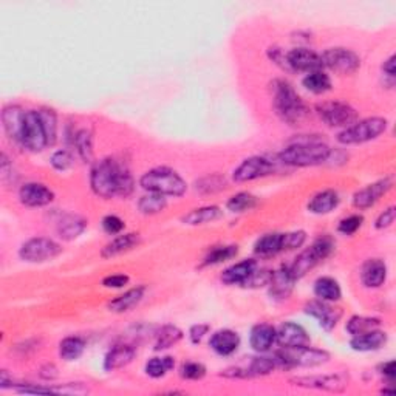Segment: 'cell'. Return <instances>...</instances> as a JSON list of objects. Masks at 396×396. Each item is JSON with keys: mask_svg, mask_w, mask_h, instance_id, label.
I'll return each mask as SVG.
<instances>
[{"mask_svg": "<svg viewBox=\"0 0 396 396\" xmlns=\"http://www.w3.org/2000/svg\"><path fill=\"white\" fill-rule=\"evenodd\" d=\"M90 185L98 197H127L134 192V178L129 169L113 158L99 161L93 167L90 175Z\"/></svg>", "mask_w": 396, "mask_h": 396, "instance_id": "obj_1", "label": "cell"}, {"mask_svg": "<svg viewBox=\"0 0 396 396\" xmlns=\"http://www.w3.org/2000/svg\"><path fill=\"white\" fill-rule=\"evenodd\" d=\"M273 104L282 121L288 124H298L308 115L305 103L286 81L273 83Z\"/></svg>", "mask_w": 396, "mask_h": 396, "instance_id": "obj_2", "label": "cell"}, {"mask_svg": "<svg viewBox=\"0 0 396 396\" xmlns=\"http://www.w3.org/2000/svg\"><path fill=\"white\" fill-rule=\"evenodd\" d=\"M331 150L320 141H300L291 144L279 154V161L293 167L322 165L330 158Z\"/></svg>", "mask_w": 396, "mask_h": 396, "instance_id": "obj_3", "label": "cell"}, {"mask_svg": "<svg viewBox=\"0 0 396 396\" xmlns=\"http://www.w3.org/2000/svg\"><path fill=\"white\" fill-rule=\"evenodd\" d=\"M143 189L147 192L160 194V196L169 197H181L187 189L186 181L169 167H156L146 172L140 180Z\"/></svg>", "mask_w": 396, "mask_h": 396, "instance_id": "obj_4", "label": "cell"}, {"mask_svg": "<svg viewBox=\"0 0 396 396\" xmlns=\"http://www.w3.org/2000/svg\"><path fill=\"white\" fill-rule=\"evenodd\" d=\"M275 366L280 368H293V367H319L330 361V353L325 350L311 348L308 345L302 347H282L274 355Z\"/></svg>", "mask_w": 396, "mask_h": 396, "instance_id": "obj_5", "label": "cell"}, {"mask_svg": "<svg viewBox=\"0 0 396 396\" xmlns=\"http://www.w3.org/2000/svg\"><path fill=\"white\" fill-rule=\"evenodd\" d=\"M333 249H335V242L329 236L319 237L317 240H314L310 248H306L305 251L296 257V260L293 262V265L290 267V273L293 275L294 280H299L306 275V273H310L311 269L319 265L320 262L325 260L329 257Z\"/></svg>", "mask_w": 396, "mask_h": 396, "instance_id": "obj_6", "label": "cell"}, {"mask_svg": "<svg viewBox=\"0 0 396 396\" xmlns=\"http://www.w3.org/2000/svg\"><path fill=\"white\" fill-rule=\"evenodd\" d=\"M387 119L373 116L367 119H361L351 124L350 127L344 129L341 134L337 135V141L344 144V146H350V144H362L368 143L372 140L379 138L387 130Z\"/></svg>", "mask_w": 396, "mask_h": 396, "instance_id": "obj_7", "label": "cell"}, {"mask_svg": "<svg viewBox=\"0 0 396 396\" xmlns=\"http://www.w3.org/2000/svg\"><path fill=\"white\" fill-rule=\"evenodd\" d=\"M61 253H62L61 244L47 237L30 238V240L25 242L21 249H19L21 259L30 263H42L52 260L54 257H58Z\"/></svg>", "mask_w": 396, "mask_h": 396, "instance_id": "obj_8", "label": "cell"}, {"mask_svg": "<svg viewBox=\"0 0 396 396\" xmlns=\"http://www.w3.org/2000/svg\"><path fill=\"white\" fill-rule=\"evenodd\" d=\"M320 119L330 127H344L347 129L351 124L357 121V112L353 107L333 101V103H322L316 107Z\"/></svg>", "mask_w": 396, "mask_h": 396, "instance_id": "obj_9", "label": "cell"}, {"mask_svg": "<svg viewBox=\"0 0 396 396\" xmlns=\"http://www.w3.org/2000/svg\"><path fill=\"white\" fill-rule=\"evenodd\" d=\"M320 59H322L324 67L341 74H351L361 67L359 56L351 52V50L342 47L329 48L324 52V54H320Z\"/></svg>", "mask_w": 396, "mask_h": 396, "instance_id": "obj_10", "label": "cell"}, {"mask_svg": "<svg viewBox=\"0 0 396 396\" xmlns=\"http://www.w3.org/2000/svg\"><path fill=\"white\" fill-rule=\"evenodd\" d=\"M21 146L23 149L31 150V152H41V150L48 146L45 129H43L42 119L37 110H30L25 113V125Z\"/></svg>", "mask_w": 396, "mask_h": 396, "instance_id": "obj_11", "label": "cell"}, {"mask_svg": "<svg viewBox=\"0 0 396 396\" xmlns=\"http://www.w3.org/2000/svg\"><path fill=\"white\" fill-rule=\"evenodd\" d=\"M293 386L304 388H316V390L342 393L348 387V378L342 373L336 375H316V376H299L290 379Z\"/></svg>", "mask_w": 396, "mask_h": 396, "instance_id": "obj_12", "label": "cell"}, {"mask_svg": "<svg viewBox=\"0 0 396 396\" xmlns=\"http://www.w3.org/2000/svg\"><path fill=\"white\" fill-rule=\"evenodd\" d=\"M274 163L269 161L263 156H251V158L244 160L240 166H238L232 177L237 183H244V181H253L257 178L268 177L274 172Z\"/></svg>", "mask_w": 396, "mask_h": 396, "instance_id": "obj_13", "label": "cell"}, {"mask_svg": "<svg viewBox=\"0 0 396 396\" xmlns=\"http://www.w3.org/2000/svg\"><path fill=\"white\" fill-rule=\"evenodd\" d=\"M286 68L293 72H317L322 68V59L320 54L313 52L310 48H293L285 54Z\"/></svg>", "mask_w": 396, "mask_h": 396, "instance_id": "obj_14", "label": "cell"}, {"mask_svg": "<svg viewBox=\"0 0 396 396\" xmlns=\"http://www.w3.org/2000/svg\"><path fill=\"white\" fill-rule=\"evenodd\" d=\"M305 313L310 314L311 317L319 320V325L322 326L325 331H331L337 325L339 320L342 317V310L330 305L325 300H311L305 305Z\"/></svg>", "mask_w": 396, "mask_h": 396, "instance_id": "obj_15", "label": "cell"}, {"mask_svg": "<svg viewBox=\"0 0 396 396\" xmlns=\"http://www.w3.org/2000/svg\"><path fill=\"white\" fill-rule=\"evenodd\" d=\"M393 187L392 178H384L376 181L373 185H368L364 187V189L357 191L353 196V205L357 209H368L372 207L376 201H378L382 196L390 191Z\"/></svg>", "mask_w": 396, "mask_h": 396, "instance_id": "obj_16", "label": "cell"}, {"mask_svg": "<svg viewBox=\"0 0 396 396\" xmlns=\"http://www.w3.org/2000/svg\"><path fill=\"white\" fill-rule=\"evenodd\" d=\"M275 342L285 348L302 347V345L310 344V336H308L306 330L302 325L285 322L275 330Z\"/></svg>", "mask_w": 396, "mask_h": 396, "instance_id": "obj_17", "label": "cell"}, {"mask_svg": "<svg viewBox=\"0 0 396 396\" xmlns=\"http://www.w3.org/2000/svg\"><path fill=\"white\" fill-rule=\"evenodd\" d=\"M21 203L28 207H42L52 203L54 194L42 183H27L19 191Z\"/></svg>", "mask_w": 396, "mask_h": 396, "instance_id": "obj_18", "label": "cell"}, {"mask_svg": "<svg viewBox=\"0 0 396 396\" xmlns=\"http://www.w3.org/2000/svg\"><path fill=\"white\" fill-rule=\"evenodd\" d=\"M25 113L27 112H23L19 105H10L2 112V123L6 135L10 136V140L17 143L19 146L22 144Z\"/></svg>", "mask_w": 396, "mask_h": 396, "instance_id": "obj_19", "label": "cell"}, {"mask_svg": "<svg viewBox=\"0 0 396 396\" xmlns=\"http://www.w3.org/2000/svg\"><path fill=\"white\" fill-rule=\"evenodd\" d=\"M293 275L290 273V268L282 267L278 271H274L271 274V280H269V294L274 299H286L290 296L294 286Z\"/></svg>", "mask_w": 396, "mask_h": 396, "instance_id": "obj_20", "label": "cell"}, {"mask_svg": "<svg viewBox=\"0 0 396 396\" xmlns=\"http://www.w3.org/2000/svg\"><path fill=\"white\" fill-rule=\"evenodd\" d=\"M257 269V262L254 259H247L238 262L236 265L226 268L222 274V282L226 285H244L251 274Z\"/></svg>", "mask_w": 396, "mask_h": 396, "instance_id": "obj_21", "label": "cell"}, {"mask_svg": "<svg viewBox=\"0 0 396 396\" xmlns=\"http://www.w3.org/2000/svg\"><path fill=\"white\" fill-rule=\"evenodd\" d=\"M209 345L217 355L231 356L232 353H236L238 345H240V336L232 330H220L213 333Z\"/></svg>", "mask_w": 396, "mask_h": 396, "instance_id": "obj_22", "label": "cell"}, {"mask_svg": "<svg viewBox=\"0 0 396 396\" xmlns=\"http://www.w3.org/2000/svg\"><path fill=\"white\" fill-rule=\"evenodd\" d=\"M141 242L140 234H135V232H129V234H123L113 238L110 243H107L105 247L101 251V256L104 259H112V257H116L119 254L127 253V251L136 248Z\"/></svg>", "mask_w": 396, "mask_h": 396, "instance_id": "obj_23", "label": "cell"}, {"mask_svg": "<svg viewBox=\"0 0 396 396\" xmlns=\"http://www.w3.org/2000/svg\"><path fill=\"white\" fill-rule=\"evenodd\" d=\"M136 350L129 344H119L115 345L109 353H107L104 359V368L107 372H112V370L123 368L135 359Z\"/></svg>", "mask_w": 396, "mask_h": 396, "instance_id": "obj_24", "label": "cell"}, {"mask_svg": "<svg viewBox=\"0 0 396 396\" xmlns=\"http://www.w3.org/2000/svg\"><path fill=\"white\" fill-rule=\"evenodd\" d=\"M387 342V333L381 330H372L364 333V335L353 336L350 341V347L355 351H375L384 347Z\"/></svg>", "mask_w": 396, "mask_h": 396, "instance_id": "obj_25", "label": "cell"}, {"mask_svg": "<svg viewBox=\"0 0 396 396\" xmlns=\"http://www.w3.org/2000/svg\"><path fill=\"white\" fill-rule=\"evenodd\" d=\"M275 342V329L269 324H259L251 330L249 344L256 351L259 353H265V351L271 350Z\"/></svg>", "mask_w": 396, "mask_h": 396, "instance_id": "obj_26", "label": "cell"}, {"mask_svg": "<svg viewBox=\"0 0 396 396\" xmlns=\"http://www.w3.org/2000/svg\"><path fill=\"white\" fill-rule=\"evenodd\" d=\"M362 284L367 288H379L387 279V267L386 263L379 259L368 260L362 267L361 273Z\"/></svg>", "mask_w": 396, "mask_h": 396, "instance_id": "obj_27", "label": "cell"}, {"mask_svg": "<svg viewBox=\"0 0 396 396\" xmlns=\"http://www.w3.org/2000/svg\"><path fill=\"white\" fill-rule=\"evenodd\" d=\"M87 228V222L79 216H73V213H65L64 217H61L58 222V226H56V231L61 238L64 240H74L78 238Z\"/></svg>", "mask_w": 396, "mask_h": 396, "instance_id": "obj_28", "label": "cell"}, {"mask_svg": "<svg viewBox=\"0 0 396 396\" xmlns=\"http://www.w3.org/2000/svg\"><path fill=\"white\" fill-rule=\"evenodd\" d=\"M144 293H146V288L144 286L132 288V290L125 291L121 296H118L112 302H109V310L113 313L130 311L132 308H135L143 300Z\"/></svg>", "mask_w": 396, "mask_h": 396, "instance_id": "obj_29", "label": "cell"}, {"mask_svg": "<svg viewBox=\"0 0 396 396\" xmlns=\"http://www.w3.org/2000/svg\"><path fill=\"white\" fill-rule=\"evenodd\" d=\"M339 205V196L335 191H324L319 192L317 196H314L313 200L308 203V211L313 213H317V216H322V213L331 212L335 207Z\"/></svg>", "mask_w": 396, "mask_h": 396, "instance_id": "obj_30", "label": "cell"}, {"mask_svg": "<svg viewBox=\"0 0 396 396\" xmlns=\"http://www.w3.org/2000/svg\"><path fill=\"white\" fill-rule=\"evenodd\" d=\"M222 216H223V211L220 209L218 206H205V207H198V209H194L189 213H186V216L183 217V223L191 225V226L205 225V223L216 222V220H218Z\"/></svg>", "mask_w": 396, "mask_h": 396, "instance_id": "obj_31", "label": "cell"}, {"mask_svg": "<svg viewBox=\"0 0 396 396\" xmlns=\"http://www.w3.org/2000/svg\"><path fill=\"white\" fill-rule=\"evenodd\" d=\"M284 251L282 244V234L273 232V234H265L260 237L254 244V253L260 257H273Z\"/></svg>", "mask_w": 396, "mask_h": 396, "instance_id": "obj_32", "label": "cell"}, {"mask_svg": "<svg viewBox=\"0 0 396 396\" xmlns=\"http://www.w3.org/2000/svg\"><path fill=\"white\" fill-rule=\"evenodd\" d=\"M314 294L316 298L325 302H336L341 299L342 291L337 282L331 278H320L314 284Z\"/></svg>", "mask_w": 396, "mask_h": 396, "instance_id": "obj_33", "label": "cell"}, {"mask_svg": "<svg viewBox=\"0 0 396 396\" xmlns=\"http://www.w3.org/2000/svg\"><path fill=\"white\" fill-rule=\"evenodd\" d=\"M183 339V331L175 325H165L156 335L155 341V351L167 350L174 347L175 344H178Z\"/></svg>", "mask_w": 396, "mask_h": 396, "instance_id": "obj_34", "label": "cell"}, {"mask_svg": "<svg viewBox=\"0 0 396 396\" xmlns=\"http://www.w3.org/2000/svg\"><path fill=\"white\" fill-rule=\"evenodd\" d=\"M85 350V342L84 339H81L78 336H70L65 337L64 341L59 344V356L64 361H76L83 356Z\"/></svg>", "mask_w": 396, "mask_h": 396, "instance_id": "obj_35", "label": "cell"}, {"mask_svg": "<svg viewBox=\"0 0 396 396\" xmlns=\"http://www.w3.org/2000/svg\"><path fill=\"white\" fill-rule=\"evenodd\" d=\"M302 84H304V87L308 92L316 93V95H322V93L329 92L331 89L330 76L320 70L308 73L306 76L302 79Z\"/></svg>", "mask_w": 396, "mask_h": 396, "instance_id": "obj_36", "label": "cell"}, {"mask_svg": "<svg viewBox=\"0 0 396 396\" xmlns=\"http://www.w3.org/2000/svg\"><path fill=\"white\" fill-rule=\"evenodd\" d=\"M381 325V320L376 317H366V316H353L351 317L345 329L350 333L351 336H357V335H364V333L376 330Z\"/></svg>", "mask_w": 396, "mask_h": 396, "instance_id": "obj_37", "label": "cell"}, {"mask_svg": "<svg viewBox=\"0 0 396 396\" xmlns=\"http://www.w3.org/2000/svg\"><path fill=\"white\" fill-rule=\"evenodd\" d=\"M73 144L83 161L90 163L93 160V138L89 130L87 129L79 130L78 134L73 136Z\"/></svg>", "mask_w": 396, "mask_h": 396, "instance_id": "obj_38", "label": "cell"}, {"mask_svg": "<svg viewBox=\"0 0 396 396\" xmlns=\"http://www.w3.org/2000/svg\"><path fill=\"white\" fill-rule=\"evenodd\" d=\"M174 366H175V361L172 356L152 357V359L146 364V373L150 376V378L158 379V378H163L169 370H172Z\"/></svg>", "mask_w": 396, "mask_h": 396, "instance_id": "obj_39", "label": "cell"}, {"mask_svg": "<svg viewBox=\"0 0 396 396\" xmlns=\"http://www.w3.org/2000/svg\"><path fill=\"white\" fill-rule=\"evenodd\" d=\"M238 254V248L234 244H229V247H218L209 251V254L205 257L203 267H211V265H218V263H223L226 260L232 259Z\"/></svg>", "mask_w": 396, "mask_h": 396, "instance_id": "obj_40", "label": "cell"}, {"mask_svg": "<svg viewBox=\"0 0 396 396\" xmlns=\"http://www.w3.org/2000/svg\"><path fill=\"white\" fill-rule=\"evenodd\" d=\"M226 186H228L226 178L218 174L207 175V177H203L197 181V191H200L201 194H206V196L223 191L226 189Z\"/></svg>", "mask_w": 396, "mask_h": 396, "instance_id": "obj_41", "label": "cell"}, {"mask_svg": "<svg viewBox=\"0 0 396 396\" xmlns=\"http://www.w3.org/2000/svg\"><path fill=\"white\" fill-rule=\"evenodd\" d=\"M167 205V201L165 198V196H160V194H154V192H149V196H144L140 203H138V207H140V211L143 213H158L163 209H165Z\"/></svg>", "mask_w": 396, "mask_h": 396, "instance_id": "obj_42", "label": "cell"}, {"mask_svg": "<svg viewBox=\"0 0 396 396\" xmlns=\"http://www.w3.org/2000/svg\"><path fill=\"white\" fill-rule=\"evenodd\" d=\"M248 368V373L251 378H257V376H265L273 372L274 368H278L275 366L274 357H267V356H259V357H253Z\"/></svg>", "mask_w": 396, "mask_h": 396, "instance_id": "obj_43", "label": "cell"}, {"mask_svg": "<svg viewBox=\"0 0 396 396\" xmlns=\"http://www.w3.org/2000/svg\"><path fill=\"white\" fill-rule=\"evenodd\" d=\"M37 112H39V116L42 119L43 129H45L48 146H53L56 143V136H58V118H56V113L50 109H41Z\"/></svg>", "mask_w": 396, "mask_h": 396, "instance_id": "obj_44", "label": "cell"}, {"mask_svg": "<svg viewBox=\"0 0 396 396\" xmlns=\"http://www.w3.org/2000/svg\"><path fill=\"white\" fill-rule=\"evenodd\" d=\"M256 205H257V198L254 196H251V194L248 192H240V194H237V196L229 198L226 207H228L231 212H244V211L253 209Z\"/></svg>", "mask_w": 396, "mask_h": 396, "instance_id": "obj_45", "label": "cell"}, {"mask_svg": "<svg viewBox=\"0 0 396 396\" xmlns=\"http://www.w3.org/2000/svg\"><path fill=\"white\" fill-rule=\"evenodd\" d=\"M205 375H206V367L200 362H186L180 368V376L183 379L198 381L201 378H205Z\"/></svg>", "mask_w": 396, "mask_h": 396, "instance_id": "obj_46", "label": "cell"}, {"mask_svg": "<svg viewBox=\"0 0 396 396\" xmlns=\"http://www.w3.org/2000/svg\"><path fill=\"white\" fill-rule=\"evenodd\" d=\"M306 240V234L304 231H294L282 234V244H284V251H293L300 248Z\"/></svg>", "mask_w": 396, "mask_h": 396, "instance_id": "obj_47", "label": "cell"}, {"mask_svg": "<svg viewBox=\"0 0 396 396\" xmlns=\"http://www.w3.org/2000/svg\"><path fill=\"white\" fill-rule=\"evenodd\" d=\"M271 274L273 271H269V269H259L257 267L256 271L251 274V278L244 282L243 286H249V288H259V286H265L269 284V280H271Z\"/></svg>", "mask_w": 396, "mask_h": 396, "instance_id": "obj_48", "label": "cell"}, {"mask_svg": "<svg viewBox=\"0 0 396 396\" xmlns=\"http://www.w3.org/2000/svg\"><path fill=\"white\" fill-rule=\"evenodd\" d=\"M362 222H364L362 216H350L339 223L337 231L344 236H353L355 232L362 226Z\"/></svg>", "mask_w": 396, "mask_h": 396, "instance_id": "obj_49", "label": "cell"}, {"mask_svg": "<svg viewBox=\"0 0 396 396\" xmlns=\"http://www.w3.org/2000/svg\"><path fill=\"white\" fill-rule=\"evenodd\" d=\"M52 166L56 171H67L73 166V156L67 150H58L52 156Z\"/></svg>", "mask_w": 396, "mask_h": 396, "instance_id": "obj_50", "label": "cell"}, {"mask_svg": "<svg viewBox=\"0 0 396 396\" xmlns=\"http://www.w3.org/2000/svg\"><path fill=\"white\" fill-rule=\"evenodd\" d=\"M103 228L110 236H116L124 229V222L116 216H107L103 220Z\"/></svg>", "mask_w": 396, "mask_h": 396, "instance_id": "obj_51", "label": "cell"}, {"mask_svg": "<svg viewBox=\"0 0 396 396\" xmlns=\"http://www.w3.org/2000/svg\"><path fill=\"white\" fill-rule=\"evenodd\" d=\"M395 216H396V211L395 207L390 206L387 211H384L381 213V216L376 218V229H386L388 226H392V223L395 222Z\"/></svg>", "mask_w": 396, "mask_h": 396, "instance_id": "obj_52", "label": "cell"}, {"mask_svg": "<svg viewBox=\"0 0 396 396\" xmlns=\"http://www.w3.org/2000/svg\"><path fill=\"white\" fill-rule=\"evenodd\" d=\"M129 284V275L125 274H113L107 275L103 280V285L105 288H123Z\"/></svg>", "mask_w": 396, "mask_h": 396, "instance_id": "obj_53", "label": "cell"}, {"mask_svg": "<svg viewBox=\"0 0 396 396\" xmlns=\"http://www.w3.org/2000/svg\"><path fill=\"white\" fill-rule=\"evenodd\" d=\"M207 331H209V325L206 324H198V325H194L192 329L189 330V337H191V342L192 344H200L201 339H203Z\"/></svg>", "mask_w": 396, "mask_h": 396, "instance_id": "obj_54", "label": "cell"}, {"mask_svg": "<svg viewBox=\"0 0 396 396\" xmlns=\"http://www.w3.org/2000/svg\"><path fill=\"white\" fill-rule=\"evenodd\" d=\"M56 376H58V368H56L53 364H47V366H43L41 368V378L52 381L56 378Z\"/></svg>", "mask_w": 396, "mask_h": 396, "instance_id": "obj_55", "label": "cell"}, {"mask_svg": "<svg viewBox=\"0 0 396 396\" xmlns=\"http://www.w3.org/2000/svg\"><path fill=\"white\" fill-rule=\"evenodd\" d=\"M395 61H396L395 56H390V58H388V59L384 62V65H382V70H384V73L387 74V76H390V78H395V73H396Z\"/></svg>", "mask_w": 396, "mask_h": 396, "instance_id": "obj_56", "label": "cell"}, {"mask_svg": "<svg viewBox=\"0 0 396 396\" xmlns=\"http://www.w3.org/2000/svg\"><path fill=\"white\" fill-rule=\"evenodd\" d=\"M382 375L386 376L388 381H393L396 376V370H395V361H390L382 366Z\"/></svg>", "mask_w": 396, "mask_h": 396, "instance_id": "obj_57", "label": "cell"}]
</instances>
